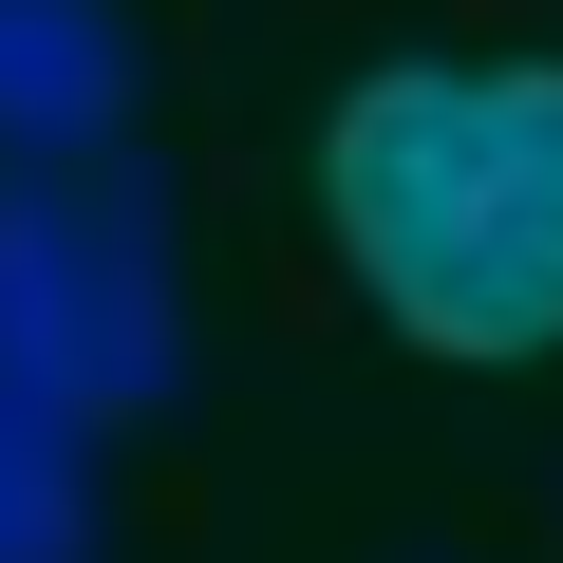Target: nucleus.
Segmentation results:
<instances>
[{
    "instance_id": "4",
    "label": "nucleus",
    "mask_w": 563,
    "mask_h": 563,
    "mask_svg": "<svg viewBox=\"0 0 563 563\" xmlns=\"http://www.w3.org/2000/svg\"><path fill=\"white\" fill-rule=\"evenodd\" d=\"M0 563H95V432L0 376Z\"/></svg>"
},
{
    "instance_id": "2",
    "label": "nucleus",
    "mask_w": 563,
    "mask_h": 563,
    "mask_svg": "<svg viewBox=\"0 0 563 563\" xmlns=\"http://www.w3.org/2000/svg\"><path fill=\"white\" fill-rule=\"evenodd\" d=\"M0 376L57 395L76 432H151L188 395V263L132 151L0 169Z\"/></svg>"
},
{
    "instance_id": "3",
    "label": "nucleus",
    "mask_w": 563,
    "mask_h": 563,
    "mask_svg": "<svg viewBox=\"0 0 563 563\" xmlns=\"http://www.w3.org/2000/svg\"><path fill=\"white\" fill-rule=\"evenodd\" d=\"M132 151V20L113 0H0V169Z\"/></svg>"
},
{
    "instance_id": "1",
    "label": "nucleus",
    "mask_w": 563,
    "mask_h": 563,
    "mask_svg": "<svg viewBox=\"0 0 563 563\" xmlns=\"http://www.w3.org/2000/svg\"><path fill=\"white\" fill-rule=\"evenodd\" d=\"M320 225L413 357H563V57H376L320 113Z\"/></svg>"
}]
</instances>
